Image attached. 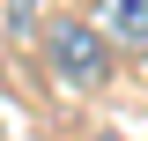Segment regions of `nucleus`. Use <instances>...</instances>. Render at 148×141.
I'll list each match as a JSON object with an SVG mask.
<instances>
[{"label":"nucleus","mask_w":148,"mask_h":141,"mask_svg":"<svg viewBox=\"0 0 148 141\" xmlns=\"http://www.w3.org/2000/svg\"><path fill=\"white\" fill-rule=\"evenodd\" d=\"M37 45H45L52 82H67V89H104L111 67H119V52L89 30V15H59V22H45V30H37Z\"/></svg>","instance_id":"obj_1"},{"label":"nucleus","mask_w":148,"mask_h":141,"mask_svg":"<svg viewBox=\"0 0 148 141\" xmlns=\"http://www.w3.org/2000/svg\"><path fill=\"white\" fill-rule=\"evenodd\" d=\"M89 30L104 37L111 52L148 59V0H89Z\"/></svg>","instance_id":"obj_2"},{"label":"nucleus","mask_w":148,"mask_h":141,"mask_svg":"<svg viewBox=\"0 0 148 141\" xmlns=\"http://www.w3.org/2000/svg\"><path fill=\"white\" fill-rule=\"evenodd\" d=\"M37 8H45V0H0V30L30 37V30H37Z\"/></svg>","instance_id":"obj_3"},{"label":"nucleus","mask_w":148,"mask_h":141,"mask_svg":"<svg viewBox=\"0 0 148 141\" xmlns=\"http://www.w3.org/2000/svg\"><path fill=\"white\" fill-rule=\"evenodd\" d=\"M89 141H126V134H111V126H104V134H89Z\"/></svg>","instance_id":"obj_4"},{"label":"nucleus","mask_w":148,"mask_h":141,"mask_svg":"<svg viewBox=\"0 0 148 141\" xmlns=\"http://www.w3.org/2000/svg\"><path fill=\"white\" fill-rule=\"evenodd\" d=\"M0 141H8V134H0Z\"/></svg>","instance_id":"obj_5"}]
</instances>
